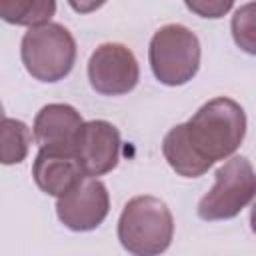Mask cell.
I'll use <instances>...</instances> for the list:
<instances>
[{
    "label": "cell",
    "mask_w": 256,
    "mask_h": 256,
    "mask_svg": "<svg viewBox=\"0 0 256 256\" xmlns=\"http://www.w3.org/2000/svg\"><path fill=\"white\" fill-rule=\"evenodd\" d=\"M246 136V112L228 98L204 102L190 120L170 128L162 140L168 166L184 178H198L218 160L230 158Z\"/></svg>",
    "instance_id": "obj_1"
},
{
    "label": "cell",
    "mask_w": 256,
    "mask_h": 256,
    "mask_svg": "<svg viewBox=\"0 0 256 256\" xmlns=\"http://www.w3.org/2000/svg\"><path fill=\"white\" fill-rule=\"evenodd\" d=\"M118 240L134 256H156L170 248L174 216L168 204L156 196L130 198L118 218Z\"/></svg>",
    "instance_id": "obj_2"
},
{
    "label": "cell",
    "mask_w": 256,
    "mask_h": 256,
    "mask_svg": "<svg viewBox=\"0 0 256 256\" xmlns=\"http://www.w3.org/2000/svg\"><path fill=\"white\" fill-rule=\"evenodd\" d=\"M20 58L26 72L38 82L66 78L76 62V40L58 22L30 26L20 42Z\"/></svg>",
    "instance_id": "obj_3"
},
{
    "label": "cell",
    "mask_w": 256,
    "mask_h": 256,
    "mask_svg": "<svg viewBox=\"0 0 256 256\" xmlns=\"http://www.w3.org/2000/svg\"><path fill=\"white\" fill-rule=\"evenodd\" d=\"M200 40L184 24H166L154 32L148 46V62L154 78L164 86L190 82L200 68Z\"/></svg>",
    "instance_id": "obj_4"
},
{
    "label": "cell",
    "mask_w": 256,
    "mask_h": 256,
    "mask_svg": "<svg viewBox=\"0 0 256 256\" xmlns=\"http://www.w3.org/2000/svg\"><path fill=\"white\" fill-rule=\"evenodd\" d=\"M256 198V170L246 156L228 158L214 174V186L200 198L196 212L206 222L236 218Z\"/></svg>",
    "instance_id": "obj_5"
},
{
    "label": "cell",
    "mask_w": 256,
    "mask_h": 256,
    "mask_svg": "<svg viewBox=\"0 0 256 256\" xmlns=\"http://www.w3.org/2000/svg\"><path fill=\"white\" fill-rule=\"evenodd\" d=\"M88 80L92 90L102 96H122L136 88L140 66L128 46L106 42L88 58Z\"/></svg>",
    "instance_id": "obj_6"
},
{
    "label": "cell",
    "mask_w": 256,
    "mask_h": 256,
    "mask_svg": "<svg viewBox=\"0 0 256 256\" xmlns=\"http://www.w3.org/2000/svg\"><path fill=\"white\" fill-rule=\"evenodd\" d=\"M110 212V194L102 180L86 176L70 192L56 200L58 220L74 232L98 228Z\"/></svg>",
    "instance_id": "obj_7"
},
{
    "label": "cell",
    "mask_w": 256,
    "mask_h": 256,
    "mask_svg": "<svg viewBox=\"0 0 256 256\" xmlns=\"http://www.w3.org/2000/svg\"><path fill=\"white\" fill-rule=\"evenodd\" d=\"M122 138L118 128L108 120H88L82 124L74 150L86 176H104L118 166Z\"/></svg>",
    "instance_id": "obj_8"
},
{
    "label": "cell",
    "mask_w": 256,
    "mask_h": 256,
    "mask_svg": "<svg viewBox=\"0 0 256 256\" xmlns=\"http://www.w3.org/2000/svg\"><path fill=\"white\" fill-rule=\"evenodd\" d=\"M32 178L36 186L54 198L70 192L86 178L82 162L74 148H40L32 162Z\"/></svg>",
    "instance_id": "obj_9"
},
{
    "label": "cell",
    "mask_w": 256,
    "mask_h": 256,
    "mask_svg": "<svg viewBox=\"0 0 256 256\" xmlns=\"http://www.w3.org/2000/svg\"><path fill=\"white\" fill-rule=\"evenodd\" d=\"M84 120L80 112L62 102H52L40 108L34 118L32 134L40 148H74Z\"/></svg>",
    "instance_id": "obj_10"
},
{
    "label": "cell",
    "mask_w": 256,
    "mask_h": 256,
    "mask_svg": "<svg viewBox=\"0 0 256 256\" xmlns=\"http://www.w3.org/2000/svg\"><path fill=\"white\" fill-rule=\"evenodd\" d=\"M56 14V0H0V16L14 26H38Z\"/></svg>",
    "instance_id": "obj_11"
},
{
    "label": "cell",
    "mask_w": 256,
    "mask_h": 256,
    "mask_svg": "<svg viewBox=\"0 0 256 256\" xmlns=\"http://www.w3.org/2000/svg\"><path fill=\"white\" fill-rule=\"evenodd\" d=\"M0 136H2V146H0L2 148L0 150L2 164L12 166V164H20L22 160H26L34 134L22 120L4 116Z\"/></svg>",
    "instance_id": "obj_12"
},
{
    "label": "cell",
    "mask_w": 256,
    "mask_h": 256,
    "mask_svg": "<svg viewBox=\"0 0 256 256\" xmlns=\"http://www.w3.org/2000/svg\"><path fill=\"white\" fill-rule=\"evenodd\" d=\"M230 32L242 52L256 56V0L242 4L234 12L230 20Z\"/></svg>",
    "instance_id": "obj_13"
},
{
    "label": "cell",
    "mask_w": 256,
    "mask_h": 256,
    "mask_svg": "<svg viewBox=\"0 0 256 256\" xmlns=\"http://www.w3.org/2000/svg\"><path fill=\"white\" fill-rule=\"evenodd\" d=\"M184 4L192 14L200 18L218 20L232 10L234 0H184Z\"/></svg>",
    "instance_id": "obj_14"
},
{
    "label": "cell",
    "mask_w": 256,
    "mask_h": 256,
    "mask_svg": "<svg viewBox=\"0 0 256 256\" xmlns=\"http://www.w3.org/2000/svg\"><path fill=\"white\" fill-rule=\"evenodd\" d=\"M108 0H68L70 8L76 12V14H90V12H96L98 8H102Z\"/></svg>",
    "instance_id": "obj_15"
},
{
    "label": "cell",
    "mask_w": 256,
    "mask_h": 256,
    "mask_svg": "<svg viewBox=\"0 0 256 256\" xmlns=\"http://www.w3.org/2000/svg\"><path fill=\"white\" fill-rule=\"evenodd\" d=\"M250 228H252V232L256 234V204H254L252 210H250Z\"/></svg>",
    "instance_id": "obj_16"
}]
</instances>
